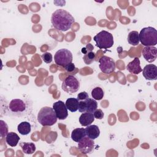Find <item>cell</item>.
Listing matches in <instances>:
<instances>
[{"instance_id":"cell-1","label":"cell","mask_w":157,"mask_h":157,"mask_svg":"<svg viewBox=\"0 0 157 157\" xmlns=\"http://www.w3.org/2000/svg\"><path fill=\"white\" fill-rule=\"evenodd\" d=\"M75 20L72 15L63 9H57L52 15L51 23L53 26L59 31H66L69 29Z\"/></svg>"},{"instance_id":"cell-2","label":"cell","mask_w":157,"mask_h":157,"mask_svg":"<svg viewBox=\"0 0 157 157\" xmlns=\"http://www.w3.org/2000/svg\"><path fill=\"white\" fill-rule=\"evenodd\" d=\"M57 119L55 110L50 107H43L37 114L38 122L43 126H51L55 124Z\"/></svg>"},{"instance_id":"cell-3","label":"cell","mask_w":157,"mask_h":157,"mask_svg":"<svg viewBox=\"0 0 157 157\" xmlns=\"http://www.w3.org/2000/svg\"><path fill=\"white\" fill-rule=\"evenodd\" d=\"M139 40L144 46H155L157 44V31L155 28L148 26L141 29Z\"/></svg>"},{"instance_id":"cell-4","label":"cell","mask_w":157,"mask_h":157,"mask_svg":"<svg viewBox=\"0 0 157 157\" xmlns=\"http://www.w3.org/2000/svg\"><path fill=\"white\" fill-rule=\"evenodd\" d=\"M7 109L9 114L15 117L23 116L28 110L27 104L21 99H13L11 100Z\"/></svg>"},{"instance_id":"cell-5","label":"cell","mask_w":157,"mask_h":157,"mask_svg":"<svg viewBox=\"0 0 157 157\" xmlns=\"http://www.w3.org/2000/svg\"><path fill=\"white\" fill-rule=\"evenodd\" d=\"M93 40L96 42V46L100 49H107L112 47L113 45V35L106 31H101L98 33Z\"/></svg>"},{"instance_id":"cell-6","label":"cell","mask_w":157,"mask_h":157,"mask_svg":"<svg viewBox=\"0 0 157 157\" xmlns=\"http://www.w3.org/2000/svg\"><path fill=\"white\" fill-rule=\"evenodd\" d=\"M72 59L73 57L72 53L66 48L58 50L54 56V60L56 64L63 67L71 63L72 62Z\"/></svg>"},{"instance_id":"cell-7","label":"cell","mask_w":157,"mask_h":157,"mask_svg":"<svg viewBox=\"0 0 157 157\" xmlns=\"http://www.w3.org/2000/svg\"><path fill=\"white\" fill-rule=\"evenodd\" d=\"M61 88L64 91L72 94L78 90L80 88V83L75 76L68 75L63 80Z\"/></svg>"},{"instance_id":"cell-8","label":"cell","mask_w":157,"mask_h":157,"mask_svg":"<svg viewBox=\"0 0 157 157\" xmlns=\"http://www.w3.org/2000/svg\"><path fill=\"white\" fill-rule=\"evenodd\" d=\"M99 67L104 74H110L115 69V63L114 60L107 56H102L99 59Z\"/></svg>"},{"instance_id":"cell-9","label":"cell","mask_w":157,"mask_h":157,"mask_svg":"<svg viewBox=\"0 0 157 157\" xmlns=\"http://www.w3.org/2000/svg\"><path fill=\"white\" fill-rule=\"evenodd\" d=\"M98 108L96 101L92 98H88L85 101H78V111L81 113L88 112L93 113Z\"/></svg>"},{"instance_id":"cell-10","label":"cell","mask_w":157,"mask_h":157,"mask_svg":"<svg viewBox=\"0 0 157 157\" xmlns=\"http://www.w3.org/2000/svg\"><path fill=\"white\" fill-rule=\"evenodd\" d=\"M52 108L55 110L58 119L62 120H65L67 117V109L65 103H64L62 101H58L53 103Z\"/></svg>"},{"instance_id":"cell-11","label":"cell","mask_w":157,"mask_h":157,"mask_svg":"<svg viewBox=\"0 0 157 157\" xmlns=\"http://www.w3.org/2000/svg\"><path fill=\"white\" fill-rule=\"evenodd\" d=\"M94 143L93 139L88 137H84L80 141L78 142V150L84 154L91 152L94 148Z\"/></svg>"},{"instance_id":"cell-12","label":"cell","mask_w":157,"mask_h":157,"mask_svg":"<svg viewBox=\"0 0 157 157\" xmlns=\"http://www.w3.org/2000/svg\"><path fill=\"white\" fill-rule=\"evenodd\" d=\"M142 74L146 80H156L157 79L156 66L153 64L146 65L142 70Z\"/></svg>"},{"instance_id":"cell-13","label":"cell","mask_w":157,"mask_h":157,"mask_svg":"<svg viewBox=\"0 0 157 157\" xmlns=\"http://www.w3.org/2000/svg\"><path fill=\"white\" fill-rule=\"evenodd\" d=\"M142 55L147 62L152 63L157 58V48L154 46H145L142 50Z\"/></svg>"},{"instance_id":"cell-14","label":"cell","mask_w":157,"mask_h":157,"mask_svg":"<svg viewBox=\"0 0 157 157\" xmlns=\"http://www.w3.org/2000/svg\"><path fill=\"white\" fill-rule=\"evenodd\" d=\"M126 69L131 74L137 75L142 71L140 66L139 58L136 57L132 61L129 62L126 66Z\"/></svg>"},{"instance_id":"cell-15","label":"cell","mask_w":157,"mask_h":157,"mask_svg":"<svg viewBox=\"0 0 157 157\" xmlns=\"http://www.w3.org/2000/svg\"><path fill=\"white\" fill-rule=\"evenodd\" d=\"M86 136L89 138L94 140L100 135V130L97 125H89L85 128Z\"/></svg>"},{"instance_id":"cell-16","label":"cell","mask_w":157,"mask_h":157,"mask_svg":"<svg viewBox=\"0 0 157 157\" xmlns=\"http://www.w3.org/2000/svg\"><path fill=\"white\" fill-rule=\"evenodd\" d=\"M94 117L93 113L84 112L81 114L79 118V122L83 126H88L90 125L94 121Z\"/></svg>"},{"instance_id":"cell-17","label":"cell","mask_w":157,"mask_h":157,"mask_svg":"<svg viewBox=\"0 0 157 157\" xmlns=\"http://www.w3.org/2000/svg\"><path fill=\"white\" fill-rule=\"evenodd\" d=\"M85 136V129L83 128H75L72 131L71 133V138L75 142H78Z\"/></svg>"},{"instance_id":"cell-18","label":"cell","mask_w":157,"mask_h":157,"mask_svg":"<svg viewBox=\"0 0 157 157\" xmlns=\"http://www.w3.org/2000/svg\"><path fill=\"white\" fill-rule=\"evenodd\" d=\"M6 140L7 144L10 147H15L20 140V137L15 132H10L7 133Z\"/></svg>"},{"instance_id":"cell-19","label":"cell","mask_w":157,"mask_h":157,"mask_svg":"<svg viewBox=\"0 0 157 157\" xmlns=\"http://www.w3.org/2000/svg\"><path fill=\"white\" fill-rule=\"evenodd\" d=\"M65 104L67 110H69L71 112H75L78 109V101L77 98H68L66 100Z\"/></svg>"},{"instance_id":"cell-20","label":"cell","mask_w":157,"mask_h":157,"mask_svg":"<svg viewBox=\"0 0 157 157\" xmlns=\"http://www.w3.org/2000/svg\"><path fill=\"white\" fill-rule=\"evenodd\" d=\"M20 145L22 149L23 152H24L25 154L31 155L34 153L36 151V147L34 143L22 142L20 144Z\"/></svg>"},{"instance_id":"cell-21","label":"cell","mask_w":157,"mask_h":157,"mask_svg":"<svg viewBox=\"0 0 157 157\" xmlns=\"http://www.w3.org/2000/svg\"><path fill=\"white\" fill-rule=\"evenodd\" d=\"M17 130L18 132L23 135H28L31 131V126L28 121H22L17 126Z\"/></svg>"},{"instance_id":"cell-22","label":"cell","mask_w":157,"mask_h":157,"mask_svg":"<svg viewBox=\"0 0 157 157\" xmlns=\"http://www.w3.org/2000/svg\"><path fill=\"white\" fill-rule=\"evenodd\" d=\"M128 42L129 44L136 46L139 44V34L136 31H131L128 36Z\"/></svg>"},{"instance_id":"cell-23","label":"cell","mask_w":157,"mask_h":157,"mask_svg":"<svg viewBox=\"0 0 157 157\" xmlns=\"http://www.w3.org/2000/svg\"><path fill=\"white\" fill-rule=\"evenodd\" d=\"M91 94L92 98L97 101H99L101 100L104 95V93L103 90L99 86L95 87L94 88L91 92Z\"/></svg>"},{"instance_id":"cell-24","label":"cell","mask_w":157,"mask_h":157,"mask_svg":"<svg viewBox=\"0 0 157 157\" xmlns=\"http://www.w3.org/2000/svg\"><path fill=\"white\" fill-rule=\"evenodd\" d=\"M94 58H95V53L91 51V52H88L86 54H85L83 57V59L86 64H90L94 61Z\"/></svg>"},{"instance_id":"cell-25","label":"cell","mask_w":157,"mask_h":157,"mask_svg":"<svg viewBox=\"0 0 157 157\" xmlns=\"http://www.w3.org/2000/svg\"><path fill=\"white\" fill-rule=\"evenodd\" d=\"M1 124V136L3 137L5 136H7L8 133V126L3 120L0 121Z\"/></svg>"},{"instance_id":"cell-26","label":"cell","mask_w":157,"mask_h":157,"mask_svg":"<svg viewBox=\"0 0 157 157\" xmlns=\"http://www.w3.org/2000/svg\"><path fill=\"white\" fill-rule=\"evenodd\" d=\"M41 58L43 61L47 64H49L52 61L53 56L49 52H45L41 55Z\"/></svg>"},{"instance_id":"cell-27","label":"cell","mask_w":157,"mask_h":157,"mask_svg":"<svg viewBox=\"0 0 157 157\" xmlns=\"http://www.w3.org/2000/svg\"><path fill=\"white\" fill-rule=\"evenodd\" d=\"M89 98V96H88V94L85 92V91H82V92H80L78 94H77V100L78 101H85V100H86Z\"/></svg>"},{"instance_id":"cell-28","label":"cell","mask_w":157,"mask_h":157,"mask_svg":"<svg viewBox=\"0 0 157 157\" xmlns=\"http://www.w3.org/2000/svg\"><path fill=\"white\" fill-rule=\"evenodd\" d=\"M94 117L95 118L98 120H101L104 117V113L101 109H96L93 113Z\"/></svg>"},{"instance_id":"cell-29","label":"cell","mask_w":157,"mask_h":157,"mask_svg":"<svg viewBox=\"0 0 157 157\" xmlns=\"http://www.w3.org/2000/svg\"><path fill=\"white\" fill-rule=\"evenodd\" d=\"M93 48H94V47L92 45V44H88L86 45V46L85 47L82 48V52L85 55L88 52H91L93 50Z\"/></svg>"},{"instance_id":"cell-30","label":"cell","mask_w":157,"mask_h":157,"mask_svg":"<svg viewBox=\"0 0 157 157\" xmlns=\"http://www.w3.org/2000/svg\"><path fill=\"white\" fill-rule=\"evenodd\" d=\"M64 69H66V71H67V72H72V71H74L75 70V64H74V63H71L67 64V65L66 67H64Z\"/></svg>"}]
</instances>
